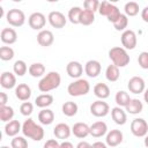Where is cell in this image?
Listing matches in <instances>:
<instances>
[{"label":"cell","instance_id":"obj_1","mask_svg":"<svg viewBox=\"0 0 148 148\" xmlns=\"http://www.w3.org/2000/svg\"><path fill=\"white\" fill-rule=\"evenodd\" d=\"M60 83H61L60 74L56 71H52V72H49L46 75H44L40 79V81L38 82V89H39V91L47 94L49 91L57 89L60 86Z\"/></svg>","mask_w":148,"mask_h":148},{"label":"cell","instance_id":"obj_2","mask_svg":"<svg viewBox=\"0 0 148 148\" xmlns=\"http://www.w3.org/2000/svg\"><path fill=\"white\" fill-rule=\"evenodd\" d=\"M22 133L25 138L32 139L34 141H40L44 138V130L40 125L36 124L34 119L28 118L22 124Z\"/></svg>","mask_w":148,"mask_h":148},{"label":"cell","instance_id":"obj_3","mask_svg":"<svg viewBox=\"0 0 148 148\" xmlns=\"http://www.w3.org/2000/svg\"><path fill=\"white\" fill-rule=\"evenodd\" d=\"M109 58L111 59L112 64L117 67H125L130 62V56L127 53V50H125L121 46H114L109 50Z\"/></svg>","mask_w":148,"mask_h":148},{"label":"cell","instance_id":"obj_4","mask_svg":"<svg viewBox=\"0 0 148 148\" xmlns=\"http://www.w3.org/2000/svg\"><path fill=\"white\" fill-rule=\"evenodd\" d=\"M89 90H90V84L86 79H77L72 83H69L67 87V92L74 97L84 96L89 92Z\"/></svg>","mask_w":148,"mask_h":148},{"label":"cell","instance_id":"obj_5","mask_svg":"<svg viewBox=\"0 0 148 148\" xmlns=\"http://www.w3.org/2000/svg\"><path fill=\"white\" fill-rule=\"evenodd\" d=\"M6 20L12 27H22L25 22V15L21 9L13 8L7 12Z\"/></svg>","mask_w":148,"mask_h":148},{"label":"cell","instance_id":"obj_6","mask_svg":"<svg viewBox=\"0 0 148 148\" xmlns=\"http://www.w3.org/2000/svg\"><path fill=\"white\" fill-rule=\"evenodd\" d=\"M131 132L136 138H145L148 133V124L143 118H135L131 123Z\"/></svg>","mask_w":148,"mask_h":148},{"label":"cell","instance_id":"obj_7","mask_svg":"<svg viewBox=\"0 0 148 148\" xmlns=\"http://www.w3.org/2000/svg\"><path fill=\"white\" fill-rule=\"evenodd\" d=\"M120 40H121V45L125 50H134L138 44L136 34L131 29H126L125 31H123Z\"/></svg>","mask_w":148,"mask_h":148},{"label":"cell","instance_id":"obj_8","mask_svg":"<svg viewBox=\"0 0 148 148\" xmlns=\"http://www.w3.org/2000/svg\"><path fill=\"white\" fill-rule=\"evenodd\" d=\"M90 112L95 117H105L110 112V106L103 99H97L91 103L90 105Z\"/></svg>","mask_w":148,"mask_h":148},{"label":"cell","instance_id":"obj_9","mask_svg":"<svg viewBox=\"0 0 148 148\" xmlns=\"http://www.w3.org/2000/svg\"><path fill=\"white\" fill-rule=\"evenodd\" d=\"M28 23H29V27L34 30H43V28L45 27V23H46V17L43 13L35 12L29 16Z\"/></svg>","mask_w":148,"mask_h":148},{"label":"cell","instance_id":"obj_10","mask_svg":"<svg viewBox=\"0 0 148 148\" xmlns=\"http://www.w3.org/2000/svg\"><path fill=\"white\" fill-rule=\"evenodd\" d=\"M47 21L49 23L56 28V29H61L66 25V22H67V18L66 16L61 13V12H58V10H52L50 12L49 16H47Z\"/></svg>","mask_w":148,"mask_h":148},{"label":"cell","instance_id":"obj_11","mask_svg":"<svg viewBox=\"0 0 148 148\" xmlns=\"http://www.w3.org/2000/svg\"><path fill=\"white\" fill-rule=\"evenodd\" d=\"M127 88L131 92L138 95V94H141L146 90V83H145V80L141 77V76H133L128 80V83H127Z\"/></svg>","mask_w":148,"mask_h":148},{"label":"cell","instance_id":"obj_12","mask_svg":"<svg viewBox=\"0 0 148 148\" xmlns=\"http://www.w3.org/2000/svg\"><path fill=\"white\" fill-rule=\"evenodd\" d=\"M124 135L120 130H111L110 132L106 133L105 138V143L109 147H117L123 142Z\"/></svg>","mask_w":148,"mask_h":148},{"label":"cell","instance_id":"obj_13","mask_svg":"<svg viewBox=\"0 0 148 148\" xmlns=\"http://www.w3.org/2000/svg\"><path fill=\"white\" fill-rule=\"evenodd\" d=\"M66 72L68 74V76L73 77V79H80V76L82 75L83 73V66L81 65V62L79 61H75V60H72L67 64L66 66Z\"/></svg>","mask_w":148,"mask_h":148},{"label":"cell","instance_id":"obj_14","mask_svg":"<svg viewBox=\"0 0 148 148\" xmlns=\"http://www.w3.org/2000/svg\"><path fill=\"white\" fill-rule=\"evenodd\" d=\"M53 42H54V36H53L52 31L43 29V30H40L38 32V35H37V43L40 46H44V47L51 46L53 44Z\"/></svg>","mask_w":148,"mask_h":148},{"label":"cell","instance_id":"obj_15","mask_svg":"<svg viewBox=\"0 0 148 148\" xmlns=\"http://www.w3.org/2000/svg\"><path fill=\"white\" fill-rule=\"evenodd\" d=\"M102 69L101 62L97 60H88L84 65V73L89 76V77H96L99 75Z\"/></svg>","mask_w":148,"mask_h":148},{"label":"cell","instance_id":"obj_16","mask_svg":"<svg viewBox=\"0 0 148 148\" xmlns=\"http://www.w3.org/2000/svg\"><path fill=\"white\" fill-rule=\"evenodd\" d=\"M72 133V128L65 124V123H59L56 125V127L53 128V134L57 139H60V140H66L69 138Z\"/></svg>","mask_w":148,"mask_h":148},{"label":"cell","instance_id":"obj_17","mask_svg":"<svg viewBox=\"0 0 148 148\" xmlns=\"http://www.w3.org/2000/svg\"><path fill=\"white\" fill-rule=\"evenodd\" d=\"M72 133L74 134V136L79 138V139H84L86 136H88L90 134V126H88L86 123H75L72 127Z\"/></svg>","mask_w":148,"mask_h":148},{"label":"cell","instance_id":"obj_18","mask_svg":"<svg viewBox=\"0 0 148 148\" xmlns=\"http://www.w3.org/2000/svg\"><path fill=\"white\" fill-rule=\"evenodd\" d=\"M0 84L3 89H13L16 87V76L12 72H3L0 76Z\"/></svg>","mask_w":148,"mask_h":148},{"label":"cell","instance_id":"obj_19","mask_svg":"<svg viewBox=\"0 0 148 148\" xmlns=\"http://www.w3.org/2000/svg\"><path fill=\"white\" fill-rule=\"evenodd\" d=\"M15 96L20 101L27 102L31 97V88L27 83H18L15 87Z\"/></svg>","mask_w":148,"mask_h":148},{"label":"cell","instance_id":"obj_20","mask_svg":"<svg viewBox=\"0 0 148 148\" xmlns=\"http://www.w3.org/2000/svg\"><path fill=\"white\" fill-rule=\"evenodd\" d=\"M108 133V125L99 120L95 121L92 125H90V135L94 138H101Z\"/></svg>","mask_w":148,"mask_h":148},{"label":"cell","instance_id":"obj_21","mask_svg":"<svg viewBox=\"0 0 148 148\" xmlns=\"http://www.w3.org/2000/svg\"><path fill=\"white\" fill-rule=\"evenodd\" d=\"M0 38H1L2 43L10 45V44H14L17 40V34L13 28H3L1 30Z\"/></svg>","mask_w":148,"mask_h":148},{"label":"cell","instance_id":"obj_22","mask_svg":"<svg viewBox=\"0 0 148 148\" xmlns=\"http://www.w3.org/2000/svg\"><path fill=\"white\" fill-rule=\"evenodd\" d=\"M111 117L117 125H125L127 121L126 111H124L120 106H114L111 109Z\"/></svg>","mask_w":148,"mask_h":148},{"label":"cell","instance_id":"obj_23","mask_svg":"<svg viewBox=\"0 0 148 148\" xmlns=\"http://www.w3.org/2000/svg\"><path fill=\"white\" fill-rule=\"evenodd\" d=\"M22 131V125L18 120H10L5 125V133L8 136H16L18 132Z\"/></svg>","mask_w":148,"mask_h":148},{"label":"cell","instance_id":"obj_24","mask_svg":"<svg viewBox=\"0 0 148 148\" xmlns=\"http://www.w3.org/2000/svg\"><path fill=\"white\" fill-rule=\"evenodd\" d=\"M53 103V96L51 94H40L35 98V104L40 109H47Z\"/></svg>","mask_w":148,"mask_h":148},{"label":"cell","instance_id":"obj_25","mask_svg":"<svg viewBox=\"0 0 148 148\" xmlns=\"http://www.w3.org/2000/svg\"><path fill=\"white\" fill-rule=\"evenodd\" d=\"M94 94L96 97H98L99 99H105L110 96V88L106 83L99 82L97 84H95L94 87Z\"/></svg>","mask_w":148,"mask_h":148},{"label":"cell","instance_id":"obj_26","mask_svg":"<svg viewBox=\"0 0 148 148\" xmlns=\"http://www.w3.org/2000/svg\"><path fill=\"white\" fill-rule=\"evenodd\" d=\"M38 120L42 125H51L54 120V113L50 109H42L38 113Z\"/></svg>","mask_w":148,"mask_h":148},{"label":"cell","instance_id":"obj_27","mask_svg":"<svg viewBox=\"0 0 148 148\" xmlns=\"http://www.w3.org/2000/svg\"><path fill=\"white\" fill-rule=\"evenodd\" d=\"M142 109H143L142 102L140 99H138V98H132L131 102L126 105L125 111L127 113H130V114H138V113H140L142 111Z\"/></svg>","mask_w":148,"mask_h":148},{"label":"cell","instance_id":"obj_28","mask_svg":"<svg viewBox=\"0 0 148 148\" xmlns=\"http://www.w3.org/2000/svg\"><path fill=\"white\" fill-rule=\"evenodd\" d=\"M120 76V73H119V67H117L116 65L111 64L106 67L105 69V77L108 81L110 82H116Z\"/></svg>","mask_w":148,"mask_h":148},{"label":"cell","instance_id":"obj_29","mask_svg":"<svg viewBox=\"0 0 148 148\" xmlns=\"http://www.w3.org/2000/svg\"><path fill=\"white\" fill-rule=\"evenodd\" d=\"M77 110H79V106L75 102H72V101H68V102H65L61 106V111L65 116L67 117H73L77 113Z\"/></svg>","mask_w":148,"mask_h":148},{"label":"cell","instance_id":"obj_30","mask_svg":"<svg viewBox=\"0 0 148 148\" xmlns=\"http://www.w3.org/2000/svg\"><path fill=\"white\" fill-rule=\"evenodd\" d=\"M28 72L32 77H40L45 74V66L42 62H34L29 66Z\"/></svg>","mask_w":148,"mask_h":148},{"label":"cell","instance_id":"obj_31","mask_svg":"<svg viewBox=\"0 0 148 148\" xmlns=\"http://www.w3.org/2000/svg\"><path fill=\"white\" fill-rule=\"evenodd\" d=\"M82 8L79 7V6H75V7H72L69 10H68V20L71 23L73 24H80V18H81V14H82Z\"/></svg>","mask_w":148,"mask_h":148},{"label":"cell","instance_id":"obj_32","mask_svg":"<svg viewBox=\"0 0 148 148\" xmlns=\"http://www.w3.org/2000/svg\"><path fill=\"white\" fill-rule=\"evenodd\" d=\"M131 99L132 98L130 97L128 92H126L124 90H119L114 96V101H116L117 105L120 108H126V105L131 102Z\"/></svg>","mask_w":148,"mask_h":148},{"label":"cell","instance_id":"obj_33","mask_svg":"<svg viewBox=\"0 0 148 148\" xmlns=\"http://www.w3.org/2000/svg\"><path fill=\"white\" fill-rule=\"evenodd\" d=\"M14 117V109L12 106L5 105V106H0V120L3 123H8L10 120H13Z\"/></svg>","mask_w":148,"mask_h":148},{"label":"cell","instance_id":"obj_34","mask_svg":"<svg viewBox=\"0 0 148 148\" xmlns=\"http://www.w3.org/2000/svg\"><path fill=\"white\" fill-rule=\"evenodd\" d=\"M28 69L29 68H28V66H27L24 60H16L14 62V65H13V72L17 76H23L27 73Z\"/></svg>","mask_w":148,"mask_h":148},{"label":"cell","instance_id":"obj_35","mask_svg":"<svg viewBox=\"0 0 148 148\" xmlns=\"http://www.w3.org/2000/svg\"><path fill=\"white\" fill-rule=\"evenodd\" d=\"M139 9H140L139 3L135 2V1H128V2L125 3V7H124L126 16H135V15H138Z\"/></svg>","mask_w":148,"mask_h":148},{"label":"cell","instance_id":"obj_36","mask_svg":"<svg viewBox=\"0 0 148 148\" xmlns=\"http://www.w3.org/2000/svg\"><path fill=\"white\" fill-rule=\"evenodd\" d=\"M94 21H95V13L87 10V9H83L82 14H81V18H80V24L90 25L94 23Z\"/></svg>","mask_w":148,"mask_h":148},{"label":"cell","instance_id":"obj_37","mask_svg":"<svg viewBox=\"0 0 148 148\" xmlns=\"http://www.w3.org/2000/svg\"><path fill=\"white\" fill-rule=\"evenodd\" d=\"M128 25V17L125 14H121L119 18L113 23V27L117 31H125Z\"/></svg>","mask_w":148,"mask_h":148},{"label":"cell","instance_id":"obj_38","mask_svg":"<svg viewBox=\"0 0 148 148\" xmlns=\"http://www.w3.org/2000/svg\"><path fill=\"white\" fill-rule=\"evenodd\" d=\"M14 50L10 46H1L0 47V59L3 61H9L14 58Z\"/></svg>","mask_w":148,"mask_h":148},{"label":"cell","instance_id":"obj_39","mask_svg":"<svg viewBox=\"0 0 148 148\" xmlns=\"http://www.w3.org/2000/svg\"><path fill=\"white\" fill-rule=\"evenodd\" d=\"M12 148H28V141L24 136H14L10 141Z\"/></svg>","mask_w":148,"mask_h":148},{"label":"cell","instance_id":"obj_40","mask_svg":"<svg viewBox=\"0 0 148 148\" xmlns=\"http://www.w3.org/2000/svg\"><path fill=\"white\" fill-rule=\"evenodd\" d=\"M121 15V13H120V9L116 6V5H113L112 3V7H111V10H110V13H109V15L106 16L108 17V21L109 22H112V23H114L118 18H119V16Z\"/></svg>","mask_w":148,"mask_h":148},{"label":"cell","instance_id":"obj_41","mask_svg":"<svg viewBox=\"0 0 148 148\" xmlns=\"http://www.w3.org/2000/svg\"><path fill=\"white\" fill-rule=\"evenodd\" d=\"M32 111H34V105L30 102H23L21 104V106H20V112H21L22 116L28 117V116H30L32 113Z\"/></svg>","mask_w":148,"mask_h":148},{"label":"cell","instance_id":"obj_42","mask_svg":"<svg viewBox=\"0 0 148 148\" xmlns=\"http://www.w3.org/2000/svg\"><path fill=\"white\" fill-rule=\"evenodd\" d=\"M99 1L97 0H86L83 2V7L84 9L87 10H90V12H98V7H99Z\"/></svg>","mask_w":148,"mask_h":148},{"label":"cell","instance_id":"obj_43","mask_svg":"<svg viewBox=\"0 0 148 148\" xmlns=\"http://www.w3.org/2000/svg\"><path fill=\"white\" fill-rule=\"evenodd\" d=\"M111 7H112V3L109 2V1H102L99 3V7H98V13L102 15V16H108L110 10H111Z\"/></svg>","mask_w":148,"mask_h":148},{"label":"cell","instance_id":"obj_44","mask_svg":"<svg viewBox=\"0 0 148 148\" xmlns=\"http://www.w3.org/2000/svg\"><path fill=\"white\" fill-rule=\"evenodd\" d=\"M138 62H139V66L142 69H148V52L147 51H143L139 54Z\"/></svg>","mask_w":148,"mask_h":148},{"label":"cell","instance_id":"obj_45","mask_svg":"<svg viewBox=\"0 0 148 148\" xmlns=\"http://www.w3.org/2000/svg\"><path fill=\"white\" fill-rule=\"evenodd\" d=\"M60 147V143L56 140V139H50V140H47L45 143H44V146H43V148H59Z\"/></svg>","mask_w":148,"mask_h":148},{"label":"cell","instance_id":"obj_46","mask_svg":"<svg viewBox=\"0 0 148 148\" xmlns=\"http://www.w3.org/2000/svg\"><path fill=\"white\" fill-rule=\"evenodd\" d=\"M8 102V96L6 92H0V106H5Z\"/></svg>","mask_w":148,"mask_h":148},{"label":"cell","instance_id":"obj_47","mask_svg":"<svg viewBox=\"0 0 148 148\" xmlns=\"http://www.w3.org/2000/svg\"><path fill=\"white\" fill-rule=\"evenodd\" d=\"M141 18L148 23V6H146L142 10H141Z\"/></svg>","mask_w":148,"mask_h":148},{"label":"cell","instance_id":"obj_48","mask_svg":"<svg viewBox=\"0 0 148 148\" xmlns=\"http://www.w3.org/2000/svg\"><path fill=\"white\" fill-rule=\"evenodd\" d=\"M91 147L92 148H108V145L102 142V141H96V142H94L91 145Z\"/></svg>","mask_w":148,"mask_h":148},{"label":"cell","instance_id":"obj_49","mask_svg":"<svg viewBox=\"0 0 148 148\" xmlns=\"http://www.w3.org/2000/svg\"><path fill=\"white\" fill-rule=\"evenodd\" d=\"M76 148H92L91 145L87 141H80L77 145H76Z\"/></svg>","mask_w":148,"mask_h":148},{"label":"cell","instance_id":"obj_50","mask_svg":"<svg viewBox=\"0 0 148 148\" xmlns=\"http://www.w3.org/2000/svg\"><path fill=\"white\" fill-rule=\"evenodd\" d=\"M59 148H74V146H73V143L72 142H69V141H62L61 143H60V147Z\"/></svg>","mask_w":148,"mask_h":148},{"label":"cell","instance_id":"obj_51","mask_svg":"<svg viewBox=\"0 0 148 148\" xmlns=\"http://www.w3.org/2000/svg\"><path fill=\"white\" fill-rule=\"evenodd\" d=\"M143 99H145V102L148 104V88L143 91Z\"/></svg>","mask_w":148,"mask_h":148},{"label":"cell","instance_id":"obj_52","mask_svg":"<svg viewBox=\"0 0 148 148\" xmlns=\"http://www.w3.org/2000/svg\"><path fill=\"white\" fill-rule=\"evenodd\" d=\"M143 143H145V147L148 148V134L145 136V140H143Z\"/></svg>","mask_w":148,"mask_h":148},{"label":"cell","instance_id":"obj_53","mask_svg":"<svg viewBox=\"0 0 148 148\" xmlns=\"http://www.w3.org/2000/svg\"><path fill=\"white\" fill-rule=\"evenodd\" d=\"M1 148H9V147H8V146H2ZM10 148H12V147H10Z\"/></svg>","mask_w":148,"mask_h":148}]
</instances>
